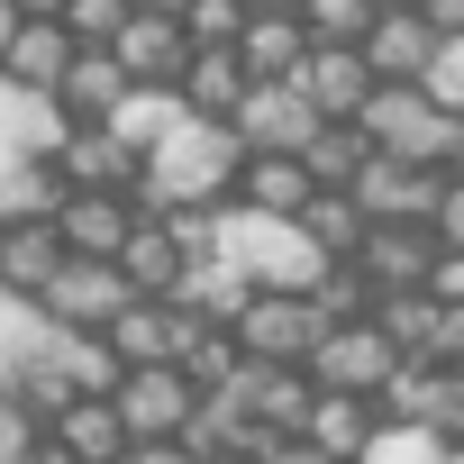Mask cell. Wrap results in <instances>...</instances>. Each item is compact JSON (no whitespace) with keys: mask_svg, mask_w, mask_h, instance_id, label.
<instances>
[{"mask_svg":"<svg viewBox=\"0 0 464 464\" xmlns=\"http://www.w3.org/2000/svg\"><path fill=\"white\" fill-rule=\"evenodd\" d=\"M237 173V137L227 119H173L146 155H137V209H173V200H218Z\"/></svg>","mask_w":464,"mask_h":464,"instance_id":"6da1fadb","label":"cell"},{"mask_svg":"<svg viewBox=\"0 0 464 464\" xmlns=\"http://www.w3.org/2000/svg\"><path fill=\"white\" fill-rule=\"evenodd\" d=\"M209 256L218 265H237L256 292H310V274L328 265L310 237H301V227L292 218H265V209H237V200H209Z\"/></svg>","mask_w":464,"mask_h":464,"instance_id":"7a4b0ae2","label":"cell"},{"mask_svg":"<svg viewBox=\"0 0 464 464\" xmlns=\"http://www.w3.org/2000/svg\"><path fill=\"white\" fill-rule=\"evenodd\" d=\"M355 128L392 164H464V110H437L419 82H373L355 101Z\"/></svg>","mask_w":464,"mask_h":464,"instance_id":"3957f363","label":"cell"},{"mask_svg":"<svg viewBox=\"0 0 464 464\" xmlns=\"http://www.w3.org/2000/svg\"><path fill=\"white\" fill-rule=\"evenodd\" d=\"M373 410L401 428H428L437 446H464V364H392L373 382Z\"/></svg>","mask_w":464,"mask_h":464,"instance_id":"277c9868","label":"cell"},{"mask_svg":"<svg viewBox=\"0 0 464 464\" xmlns=\"http://www.w3.org/2000/svg\"><path fill=\"white\" fill-rule=\"evenodd\" d=\"M227 337H237L246 364H301L310 337H319V310L301 292H246V310L227 319Z\"/></svg>","mask_w":464,"mask_h":464,"instance_id":"5b68a950","label":"cell"},{"mask_svg":"<svg viewBox=\"0 0 464 464\" xmlns=\"http://www.w3.org/2000/svg\"><path fill=\"white\" fill-rule=\"evenodd\" d=\"M392 364H401V355L373 337V319H328V328L310 337V355H301L310 392H373Z\"/></svg>","mask_w":464,"mask_h":464,"instance_id":"8992f818","label":"cell"},{"mask_svg":"<svg viewBox=\"0 0 464 464\" xmlns=\"http://www.w3.org/2000/svg\"><path fill=\"white\" fill-rule=\"evenodd\" d=\"M119 301H137V292H128V274H119L110 256H64V265L46 274V292H37V310H46L55 328H101Z\"/></svg>","mask_w":464,"mask_h":464,"instance_id":"52a82bcc","label":"cell"},{"mask_svg":"<svg viewBox=\"0 0 464 464\" xmlns=\"http://www.w3.org/2000/svg\"><path fill=\"white\" fill-rule=\"evenodd\" d=\"M310 101L292 92V82H246L237 92V110H227V137H237V155H292L301 137H310Z\"/></svg>","mask_w":464,"mask_h":464,"instance_id":"ba28073f","label":"cell"},{"mask_svg":"<svg viewBox=\"0 0 464 464\" xmlns=\"http://www.w3.org/2000/svg\"><path fill=\"white\" fill-rule=\"evenodd\" d=\"M46 164L64 191H137V146H119L101 119H64V146Z\"/></svg>","mask_w":464,"mask_h":464,"instance_id":"9c48e42d","label":"cell"},{"mask_svg":"<svg viewBox=\"0 0 464 464\" xmlns=\"http://www.w3.org/2000/svg\"><path fill=\"white\" fill-rule=\"evenodd\" d=\"M182 55H191V37H182V19H164V10H128L119 37H110V64H119L128 82H155V92H173Z\"/></svg>","mask_w":464,"mask_h":464,"instance_id":"30bf717a","label":"cell"},{"mask_svg":"<svg viewBox=\"0 0 464 464\" xmlns=\"http://www.w3.org/2000/svg\"><path fill=\"white\" fill-rule=\"evenodd\" d=\"M110 410H119L128 437H173V428L191 419V382H182L173 364H128L119 392H110Z\"/></svg>","mask_w":464,"mask_h":464,"instance_id":"8fae6325","label":"cell"},{"mask_svg":"<svg viewBox=\"0 0 464 464\" xmlns=\"http://www.w3.org/2000/svg\"><path fill=\"white\" fill-rule=\"evenodd\" d=\"M428 46H437V28H428L419 10H401V0H373V19H364V37H355V55H364L373 82H410V73L428 64Z\"/></svg>","mask_w":464,"mask_h":464,"instance_id":"7c38bea8","label":"cell"},{"mask_svg":"<svg viewBox=\"0 0 464 464\" xmlns=\"http://www.w3.org/2000/svg\"><path fill=\"white\" fill-rule=\"evenodd\" d=\"M428 256H437V237L428 227H401V218H364V237H355V274L373 283V292H410L419 274H428Z\"/></svg>","mask_w":464,"mask_h":464,"instance_id":"4fadbf2b","label":"cell"},{"mask_svg":"<svg viewBox=\"0 0 464 464\" xmlns=\"http://www.w3.org/2000/svg\"><path fill=\"white\" fill-rule=\"evenodd\" d=\"M283 82H292L319 119H355V101L373 92V73H364V55H355V46H301V64H292Z\"/></svg>","mask_w":464,"mask_h":464,"instance_id":"5bb4252c","label":"cell"},{"mask_svg":"<svg viewBox=\"0 0 464 464\" xmlns=\"http://www.w3.org/2000/svg\"><path fill=\"white\" fill-rule=\"evenodd\" d=\"M128 227H137V191H64V200H55L64 256H119Z\"/></svg>","mask_w":464,"mask_h":464,"instance_id":"9a60e30c","label":"cell"},{"mask_svg":"<svg viewBox=\"0 0 464 464\" xmlns=\"http://www.w3.org/2000/svg\"><path fill=\"white\" fill-rule=\"evenodd\" d=\"M182 310L173 301H119L110 319H101V346L119 355V364H173V346H182Z\"/></svg>","mask_w":464,"mask_h":464,"instance_id":"2e32d148","label":"cell"},{"mask_svg":"<svg viewBox=\"0 0 464 464\" xmlns=\"http://www.w3.org/2000/svg\"><path fill=\"white\" fill-rule=\"evenodd\" d=\"M55 146H64V110L0 73V164H46Z\"/></svg>","mask_w":464,"mask_h":464,"instance_id":"e0dca14e","label":"cell"},{"mask_svg":"<svg viewBox=\"0 0 464 464\" xmlns=\"http://www.w3.org/2000/svg\"><path fill=\"white\" fill-rule=\"evenodd\" d=\"M55 265H64L55 218H0V292H10V301H37Z\"/></svg>","mask_w":464,"mask_h":464,"instance_id":"ac0fdd59","label":"cell"},{"mask_svg":"<svg viewBox=\"0 0 464 464\" xmlns=\"http://www.w3.org/2000/svg\"><path fill=\"white\" fill-rule=\"evenodd\" d=\"M46 437H55L73 464H119V455H128V428H119L110 392H73V401L46 419Z\"/></svg>","mask_w":464,"mask_h":464,"instance_id":"d6986e66","label":"cell"},{"mask_svg":"<svg viewBox=\"0 0 464 464\" xmlns=\"http://www.w3.org/2000/svg\"><path fill=\"white\" fill-rule=\"evenodd\" d=\"M319 182L301 173V155H237V173H227V200L237 209H265V218H292Z\"/></svg>","mask_w":464,"mask_h":464,"instance_id":"ffe728a7","label":"cell"},{"mask_svg":"<svg viewBox=\"0 0 464 464\" xmlns=\"http://www.w3.org/2000/svg\"><path fill=\"white\" fill-rule=\"evenodd\" d=\"M237 92H246L237 46H191L182 73H173V101H182L191 119H227V110H237Z\"/></svg>","mask_w":464,"mask_h":464,"instance_id":"44dd1931","label":"cell"},{"mask_svg":"<svg viewBox=\"0 0 464 464\" xmlns=\"http://www.w3.org/2000/svg\"><path fill=\"white\" fill-rule=\"evenodd\" d=\"M119 92H128V73L110 64V46H73L46 101H55L64 119H110V110H119Z\"/></svg>","mask_w":464,"mask_h":464,"instance_id":"7402d4cb","label":"cell"},{"mask_svg":"<svg viewBox=\"0 0 464 464\" xmlns=\"http://www.w3.org/2000/svg\"><path fill=\"white\" fill-rule=\"evenodd\" d=\"M110 265L128 274V292H137V301H164V292H173V274H182V246L164 237V218H155V209H137V227L119 237V256H110Z\"/></svg>","mask_w":464,"mask_h":464,"instance_id":"603a6c76","label":"cell"},{"mask_svg":"<svg viewBox=\"0 0 464 464\" xmlns=\"http://www.w3.org/2000/svg\"><path fill=\"white\" fill-rule=\"evenodd\" d=\"M373 428H382L373 392H310V410H301V437H310L319 455H355Z\"/></svg>","mask_w":464,"mask_h":464,"instance_id":"cb8c5ba5","label":"cell"},{"mask_svg":"<svg viewBox=\"0 0 464 464\" xmlns=\"http://www.w3.org/2000/svg\"><path fill=\"white\" fill-rule=\"evenodd\" d=\"M46 355H55V319L37 301H0V401H10Z\"/></svg>","mask_w":464,"mask_h":464,"instance_id":"d4e9b609","label":"cell"},{"mask_svg":"<svg viewBox=\"0 0 464 464\" xmlns=\"http://www.w3.org/2000/svg\"><path fill=\"white\" fill-rule=\"evenodd\" d=\"M301 19L292 10H246V28H237V64H246V82H283L292 64H301Z\"/></svg>","mask_w":464,"mask_h":464,"instance_id":"484cf974","label":"cell"},{"mask_svg":"<svg viewBox=\"0 0 464 464\" xmlns=\"http://www.w3.org/2000/svg\"><path fill=\"white\" fill-rule=\"evenodd\" d=\"M64 55H73L64 19H19V28H10V46H0V73H10V82H28V92H55Z\"/></svg>","mask_w":464,"mask_h":464,"instance_id":"4316f807","label":"cell"},{"mask_svg":"<svg viewBox=\"0 0 464 464\" xmlns=\"http://www.w3.org/2000/svg\"><path fill=\"white\" fill-rule=\"evenodd\" d=\"M292 155H301V173H310L319 191H346V182H355V164H364L373 146H364V128H355V119H310V137H301Z\"/></svg>","mask_w":464,"mask_h":464,"instance_id":"83f0119b","label":"cell"},{"mask_svg":"<svg viewBox=\"0 0 464 464\" xmlns=\"http://www.w3.org/2000/svg\"><path fill=\"white\" fill-rule=\"evenodd\" d=\"M237 337H227V328H209V319H191L182 328V346H173V373L191 382V401H209V392H227V382H237Z\"/></svg>","mask_w":464,"mask_h":464,"instance_id":"f1b7e54d","label":"cell"},{"mask_svg":"<svg viewBox=\"0 0 464 464\" xmlns=\"http://www.w3.org/2000/svg\"><path fill=\"white\" fill-rule=\"evenodd\" d=\"M292 227H301V237L337 265V256H355V237H364V209L346 200V191H310L301 209H292Z\"/></svg>","mask_w":464,"mask_h":464,"instance_id":"f546056e","label":"cell"},{"mask_svg":"<svg viewBox=\"0 0 464 464\" xmlns=\"http://www.w3.org/2000/svg\"><path fill=\"white\" fill-rule=\"evenodd\" d=\"M173 119H182V101H173V92H155V82H128V92H119V110H110L101 128H110L119 146H137V155H146V146H155Z\"/></svg>","mask_w":464,"mask_h":464,"instance_id":"4dcf8cb0","label":"cell"},{"mask_svg":"<svg viewBox=\"0 0 464 464\" xmlns=\"http://www.w3.org/2000/svg\"><path fill=\"white\" fill-rule=\"evenodd\" d=\"M301 301H310V310H319V328H328V319H364L373 283H364V274L337 256V265H319V274H310V292H301Z\"/></svg>","mask_w":464,"mask_h":464,"instance_id":"1f68e13d","label":"cell"},{"mask_svg":"<svg viewBox=\"0 0 464 464\" xmlns=\"http://www.w3.org/2000/svg\"><path fill=\"white\" fill-rule=\"evenodd\" d=\"M292 19H301V37H310V46H355V37H364V19H373V0H301Z\"/></svg>","mask_w":464,"mask_h":464,"instance_id":"d6a6232c","label":"cell"},{"mask_svg":"<svg viewBox=\"0 0 464 464\" xmlns=\"http://www.w3.org/2000/svg\"><path fill=\"white\" fill-rule=\"evenodd\" d=\"M182 37L191 46H237V28H246V0H182Z\"/></svg>","mask_w":464,"mask_h":464,"instance_id":"836d02e7","label":"cell"},{"mask_svg":"<svg viewBox=\"0 0 464 464\" xmlns=\"http://www.w3.org/2000/svg\"><path fill=\"white\" fill-rule=\"evenodd\" d=\"M410 82H419L437 110H464V37H437V46H428V64H419Z\"/></svg>","mask_w":464,"mask_h":464,"instance_id":"e575fe53","label":"cell"},{"mask_svg":"<svg viewBox=\"0 0 464 464\" xmlns=\"http://www.w3.org/2000/svg\"><path fill=\"white\" fill-rule=\"evenodd\" d=\"M55 19H64V37H73V46H110V37H119V19H128V0H64Z\"/></svg>","mask_w":464,"mask_h":464,"instance_id":"d590c367","label":"cell"},{"mask_svg":"<svg viewBox=\"0 0 464 464\" xmlns=\"http://www.w3.org/2000/svg\"><path fill=\"white\" fill-rule=\"evenodd\" d=\"M28 446H37V419L19 401H0V464H28Z\"/></svg>","mask_w":464,"mask_h":464,"instance_id":"8d00e7d4","label":"cell"},{"mask_svg":"<svg viewBox=\"0 0 464 464\" xmlns=\"http://www.w3.org/2000/svg\"><path fill=\"white\" fill-rule=\"evenodd\" d=\"M119 464H191V455H182L173 437H128V455H119Z\"/></svg>","mask_w":464,"mask_h":464,"instance_id":"74e56055","label":"cell"},{"mask_svg":"<svg viewBox=\"0 0 464 464\" xmlns=\"http://www.w3.org/2000/svg\"><path fill=\"white\" fill-rule=\"evenodd\" d=\"M410 10H419L437 37H464V0H410Z\"/></svg>","mask_w":464,"mask_h":464,"instance_id":"f35d334b","label":"cell"},{"mask_svg":"<svg viewBox=\"0 0 464 464\" xmlns=\"http://www.w3.org/2000/svg\"><path fill=\"white\" fill-rule=\"evenodd\" d=\"M28 464H73V455H64V446H55L46 428H37V446H28Z\"/></svg>","mask_w":464,"mask_h":464,"instance_id":"ab89813d","label":"cell"},{"mask_svg":"<svg viewBox=\"0 0 464 464\" xmlns=\"http://www.w3.org/2000/svg\"><path fill=\"white\" fill-rule=\"evenodd\" d=\"M10 10H19V19H55V10H64V0H10Z\"/></svg>","mask_w":464,"mask_h":464,"instance_id":"60d3db41","label":"cell"},{"mask_svg":"<svg viewBox=\"0 0 464 464\" xmlns=\"http://www.w3.org/2000/svg\"><path fill=\"white\" fill-rule=\"evenodd\" d=\"M10 28H19V10H10V0H0V46H10Z\"/></svg>","mask_w":464,"mask_h":464,"instance_id":"b9f144b4","label":"cell"},{"mask_svg":"<svg viewBox=\"0 0 464 464\" xmlns=\"http://www.w3.org/2000/svg\"><path fill=\"white\" fill-rule=\"evenodd\" d=\"M128 10H164V19H173V10H182V0H128Z\"/></svg>","mask_w":464,"mask_h":464,"instance_id":"7bdbcfd3","label":"cell"},{"mask_svg":"<svg viewBox=\"0 0 464 464\" xmlns=\"http://www.w3.org/2000/svg\"><path fill=\"white\" fill-rule=\"evenodd\" d=\"M328 464H355V455H328Z\"/></svg>","mask_w":464,"mask_h":464,"instance_id":"ee69618b","label":"cell"},{"mask_svg":"<svg viewBox=\"0 0 464 464\" xmlns=\"http://www.w3.org/2000/svg\"><path fill=\"white\" fill-rule=\"evenodd\" d=\"M0 301H10V292H0Z\"/></svg>","mask_w":464,"mask_h":464,"instance_id":"f6af8a7d","label":"cell"},{"mask_svg":"<svg viewBox=\"0 0 464 464\" xmlns=\"http://www.w3.org/2000/svg\"><path fill=\"white\" fill-rule=\"evenodd\" d=\"M401 10H410V0H401Z\"/></svg>","mask_w":464,"mask_h":464,"instance_id":"bcb514c9","label":"cell"}]
</instances>
